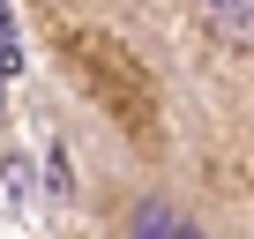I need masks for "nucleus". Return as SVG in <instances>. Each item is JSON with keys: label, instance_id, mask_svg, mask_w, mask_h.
Returning a JSON list of instances; mask_svg holds the SVG:
<instances>
[{"label": "nucleus", "instance_id": "nucleus-1", "mask_svg": "<svg viewBox=\"0 0 254 239\" xmlns=\"http://www.w3.org/2000/svg\"><path fill=\"white\" fill-rule=\"evenodd\" d=\"M120 232H135V239H194L202 217L187 202H172V194H135L127 217H120Z\"/></svg>", "mask_w": 254, "mask_h": 239}, {"label": "nucleus", "instance_id": "nucleus-2", "mask_svg": "<svg viewBox=\"0 0 254 239\" xmlns=\"http://www.w3.org/2000/svg\"><path fill=\"white\" fill-rule=\"evenodd\" d=\"M194 15L224 53H254V0H194Z\"/></svg>", "mask_w": 254, "mask_h": 239}]
</instances>
